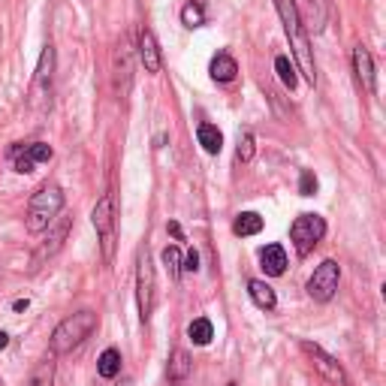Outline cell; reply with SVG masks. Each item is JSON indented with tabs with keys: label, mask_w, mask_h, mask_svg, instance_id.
<instances>
[{
	"label": "cell",
	"mask_w": 386,
	"mask_h": 386,
	"mask_svg": "<svg viewBox=\"0 0 386 386\" xmlns=\"http://www.w3.org/2000/svg\"><path fill=\"white\" fill-rule=\"evenodd\" d=\"M247 293H251V299L257 308H263V311H275V305H278V296H275V290L269 287L266 281H247Z\"/></svg>",
	"instance_id": "cell-16"
},
{
	"label": "cell",
	"mask_w": 386,
	"mask_h": 386,
	"mask_svg": "<svg viewBox=\"0 0 386 386\" xmlns=\"http://www.w3.org/2000/svg\"><path fill=\"white\" fill-rule=\"evenodd\" d=\"M275 9L281 16L283 33H287V40H290V49H293V54H296L299 73L305 76V82L308 85H317V66H314L311 42H308V37H305V25H302L296 0H275Z\"/></svg>",
	"instance_id": "cell-1"
},
{
	"label": "cell",
	"mask_w": 386,
	"mask_h": 386,
	"mask_svg": "<svg viewBox=\"0 0 386 386\" xmlns=\"http://www.w3.org/2000/svg\"><path fill=\"white\" fill-rule=\"evenodd\" d=\"M163 266H166L169 275H172V281L181 278V251H178L175 245H169L166 251H163Z\"/></svg>",
	"instance_id": "cell-26"
},
{
	"label": "cell",
	"mask_w": 386,
	"mask_h": 386,
	"mask_svg": "<svg viewBox=\"0 0 386 386\" xmlns=\"http://www.w3.org/2000/svg\"><path fill=\"white\" fill-rule=\"evenodd\" d=\"M209 73H211L214 82L226 85V82H233V78L238 76V64H235V58H233L230 52H218V54H214V58H211Z\"/></svg>",
	"instance_id": "cell-15"
},
{
	"label": "cell",
	"mask_w": 386,
	"mask_h": 386,
	"mask_svg": "<svg viewBox=\"0 0 386 386\" xmlns=\"http://www.w3.org/2000/svg\"><path fill=\"white\" fill-rule=\"evenodd\" d=\"M139 61L145 66V73H160L163 66V58H160V45H157L151 28H142L139 30Z\"/></svg>",
	"instance_id": "cell-12"
},
{
	"label": "cell",
	"mask_w": 386,
	"mask_h": 386,
	"mask_svg": "<svg viewBox=\"0 0 386 386\" xmlns=\"http://www.w3.org/2000/svg\"><path fill=\"white\" fill-rule=\"evenodd\" d=\"M338 281H341V266L335 259H323L308 278V296L314 302H329L338 293Z\"/></svg>",
	"instance_id": "cell-9"
},
{
	"label": "cell",
	"mask_w": 386,
	"mask_h": 386,
	"mask_svg": "<svg viewBox=\"0 0 386 386\" xmlns=\"http://www.w3.org/2000/svg\"><path fill=\"white\" fill-rule=\"evenodd\" d=\"M6 344H9V335H6V332H4V329H0V350H4V347H6Z\"/></svg>",
	"instance_id": "cell-32"
},
{
	"label": "cell",
	"mask_w": 386,
	"mask_h": 386,
	"mask_svg": "<svg viewBox=\"0 0 386 386\" xmlns=\"http://www.w3.org/2000/svg\"><path fill=\"white\" fill-rule=\"evenodd\" d=\"M299 347H302V353L311 359V365L320 371L329 383L347 386V374H344V368H341V362H338L335 356H329L320 344H314V341H299Z\"/></svg>",
	"instance_id": "cell-10"
},
{
	"label": "cell",
	"mask_w": 386,
	"mask_h": 386,
	"mask_svg": "<svg viewBox=\"0 0 386 386\" xmlns=\"http://www.w3.org/2000/svg\"><path fill=\"white\" fill-rule=\"evenodd\" d=\"M61 211H64V190L58 185H42L28 202V218H25L28 233L30 235L45 233Z\"/></svg>",
	"instance_id": "cell-2"
},
{
	"label": "cell",
	"mask_w": 386,
	"mask_h": 386,
	"mask_svg": "<svg viewBox=\"0 0 386 386\" xmlns=\"http://www.w3.org/2000/svg\"><path fill=\"white\" fill-rule=\"evenodd\" d=\"M52 78H54V45L49 42L40 54L37 73H33V85H30V106L33 109H45L52 100Z\"/></svg>",
	"instance_id": "cell-7"
},
{
	"label": "cell",
	"mask_w": 386,
	"mask_h": 386,
	"mask_svg": "<svg viewBox=\"0 0 386 386\" xmlns=\"http://www.w3.org/2000/svg\"><path fill=\"white\" fill-rule=\"evenodd\" d=\"M187 335H190V341L197 347H206L214 338V326H211V320H206V317H197V320L187 326Z\"/></svg>",
	"instance_id": "cell-22"
},
{
	"label": "cell",
	"mask_w": 386,
	"mask_h": 386,
	"mask_svg": "<svg viewBox=\"0 0 386 386\" xmlns=\"http://www.w3.org/2000/svg\"><path fill=\"white\" fill-rule=\"evenodd\" d=\"M299 193L302 197H314L317 193V175L311 172V169H305L302 178H299Z\"/></svg>",
	"instance_id": "cell-28"
},
{
	"label": "cell",
	"mask_w": 386,
	"mask_h": 386,
	"mask_svg": "<svg viewBox=\"0 0 386 386\" xmlns=\"http://www.w3.org/2000/svg\"><path fill=\"white\" fill-rule=\"evenodd\" d=\"M90 223H94L97 230V238H100V251H103V259L112 263L115 259V199H112V193L97 199L94 211H90Z\"/></svg>",
	"instance_id": "cell-5"
},
{
	"label": "cell",
	"mask_w": 386,
	"mask_h": 386,
	"mask_svg": "<svg viewBox=\"0 0 386 386\" xmlns=\"http://www.w3.org/2000/svg\"><path fill=\"white\" fill-rule=\"evenodd\" d=\"M323 235H326V221L320 214H299L290 226V242L296 245L299 257H308L323 242Z\"/></svg>",
	"instance_id": "cell-6"
},
{
	"label": "cell",
	"mask_w": 386,
	"mask_h": 386,
	"mask_svg": "<svg viewBox=\"0 0 386 386\" xmlns=\"http://www.w3.org/2000/svg\"><path fill=\"white\" fill-rule=\"evenodd\" d=\"M259 269L271 278L283 275V271H287V251H283L281 245H266L263 251H259Z\"/></svg>",
	"instance_id": "cell-14"
},
{
	"label": "cell",
	"mask_w": 386,
	"mask_h": 386,
	"mask_svg": "<svg viewBox=\"0 0 386 386\" xmlns=\"http://www.w3.org/2000/svg\"><path fill=\"white\" fill-rule=\"evenodd\" d=\"M308 6H311V30L314 33H320L323 25H326V0H308Z\"/></svg>",
	"instance_id": "cell-27"
},
{
	"label": "cell",
	"mask_w": 386,
	"mask_h": 386,
	"mask_svg": "<svg viewBox=\"0 0 386 386\" xmlns=\"http://www.w3.org/2000/svg\"><path fill=\"white\" fill-rule=\"evenodd\" d=\"M275 70H278V78L283 85H287L290 90L299 85V76H296V66H293V61L287 58V54H278L275 58Z\"/></svg>",
	"instance_id": "cell-25"
},
{
	"label": "cell",
	"mask_w": 386,
	"mask_h": 386,
	"mask_svg": "<svg viewBox=\"0 0 386 386\" xmlns=\"http://www.w3.org/2000/svg\"><path fill=\"white\" fill-rule=\"evenodd\" d=\"M52 145L45 142H30V145H16L13 148V157H16V172L28 175L33 172V166L37 163H49L52 160Z\"/></svg>",
	"instance_id": "cell-11"
},
{
	"label": "cell",
	"mask_w": 386,
	"mask_h": 386,
	"mask_svg": "<svg viewBox=\"0 0 386 386\" xmlns=\"http://www.w3.org/2000/svg\"><path fill=\"white\" fill-rule=\"evenodd\" d=\"M28 386H54V359H42L37 368H33Z\"/></svg>",
	"instance_id": "cell-24"
},
{
	"label": "cell",
	"mask_w": 386,
	"mask_h": 386,
	"mask_svg": "<svg viewBox=\"0 0 386 386\" xmlns=\"http://www.w3.org/2000/svg\"><path fill=\"white\" fill-rule=\"evenodd\" d=\"M28 305H30L28 299H16L13 302V311H28Z\"/></svg>",
	"instance_id": "cell-31"
},
{
	"label": "cell",
	"mask_w": 386,
	"mask_h": 386,
	"mask_svg": "<svg viewBox=\"0 0 386 386\" xmlns=\"http://www.w3.org/2000/svg\"><path fill=\"white\" fill-rule=\"evenodd\" d=\"M97 329V314L94 311H76L70 317H64V320L54 326V332H52V356H64V353H70L73 347H78L85 341V338L90 335Z\"/></svg>",
	"instance_id": "cell-3"
},
{
	"label": "cell",
	"mask_w": 386,
	"mask_h": 386,
	"mask_svg": "<svg viewBox=\"0 0 386 386\" xmlns=\"http://www.w3.org/2000/svg\"><path fill=\"white\" fill-rule=\"evenodd\" d=\"M166 230H169V233H172V235L178 238V242H181V238H185V233H181V226H178L175 221H169V223H166Z\"/></svg>",
	"instance_id": "cell-30"
},
{
	"label": "cell",
	"mask_w": 386,
	"mask_h": 386,
	"mask_svg": "<svg viewBox=\"0 0 386 386\" xmlns=\"http://www.w3.org/2000/svg\"><path fill=\"white\" fill-rule=\"evenodd\" d=\"M190 368H193V359H190V353L187 350H172V356H169V380H187V374H190Z\"/></svg>",
	"instance_id": "cell-20"
},
{
	"label": "cell",
	"mask_w": 386,
	"mask_h": 386,
	"mask_svg": "<svg viewBox=\"0 0 386 386\" xmlns=\"http://www.w3.org/2000/svg\"><path fill=\"white\" fill-rule=\"evenodd\" d=\"M157 278H154V263L148 247H142L136 257V302H139V320L148 323L154 314V299H157Z\"/></svg>",
	"instance_id": "cell-4"
},
{
	"label": "cell",
	"mask_w": 386,
	"mask_h": 386,
	"mask_svg": "<svg viewBox=\"0 0 386 386\" xmlns=\"http://www.w3.org/2000/svg\"><path fill=\"white\" fill-rule=\"evenodd\" d=\"M259 230H263V218H259L257 211H242L233 221V233L235 235H257Z\"/></svg>",
	"instance_id": "cell-21"
},
{
	"label": "cell",
	"mask_w": 386,
	"mask_h": 386,
	"mask_svg": "<svg viewBox=\"0 0 386 386\" xmlns=\"http://www.w3.org/2000/svg\"><path fill=\"white\" fill-rule=\"evenodd\" d=\"M353 73H356V82L374 94V58L365 45H356L353 49Z\"/></svg>",
	"instance_id": "cell-13"
},
{
	"label": "cell",
	"mask_w": 386,
	"mask_h": 386,
	"mask_svg": "<svg viewBox=\"0 0 386 386\" xmlns=\"http://www.w3.org/2000/svg\"><path fill=\"white\" fill-rule=\"evenodd\" d=\"M70 226H73V218H70V214H64V211L52 221L45 242H42L37 251H33V257H30V271H37L40 266H45V259H52L54 254L61 251L64 242H66V235H70Z\"/></svg>",
	"instance_id": "cell-8"
},
{
	"label": "cell",
	"mask_w": 386,
	"mask_h": 386,
	"mask_svg": "<svg viewBox=\"0 0 386 386\" xmlns=\"http://www.w3.org/2000/svg\"><path fill=\"white\" fill-rule=\"evenodd\" d=\"M254 154H257V139H254V133H251V130H242V133H238V142H235V157H238V163H251Z\"/></svg>",
	"instance_id": "cell-23"
},
{
	"label": "cell",
	"mask_w": 386,
	"mask_h": 386,
	"mask_svg": "<svg viewBox=\"0 0 386 386\" xmlns=\"http://www.w3.org/2000/svg\"><path fill=\"white\" fill-rule=\"evenodd\" d=\"M97 374L103 380H115L118 374H121V353L115 347H109V350H103L100 353V359H97Z\"/></svg>",
	"instance_id": "cell-18"
},
{
	"label": "cell",
	"mask_w": 386,
	"mask_h": 386,
	"mask_svg": "<svg viewBox=\"0 0 386 386\" xmlns=\"http://www.w3.org/2000/svg\"><path fill=\"white\" fill-rule=\"evenodd\" d=\"M181 271H199V254L187 251V257L181 259Z\"/></svg>",
	"instance_id": "cell-29"
},
{
	"label": "cell",
	"mask_w": 386,
	"mask_h": 386,
	"mask_svg": "<svg viewBox=\"0 0 386 386\" xmlns=\"http://www.w3.org/2000/svg\"><path fill=\"white\" fill-rule=\"evenodd\" d=\"M181 25L190 30L206 25V0H187V4L181 6Z\"/></svg>",
	"instance_id": "cell-19"
},
{
	"label": "cell",
	"mask_w": 386,
	"mask_h": 386,
	"mask_svg": "<svg viewBox=\"0 0 386 386\" xmlns=\"http://www.w3.org/2000/svg\"><path fill=\"white\" fill-rule=\"evenodd\" d=\"M226 386H235V383H226Z\"/></svg>",
	"instance_id": "cell-33"
},
{
	"label": "cell",
	"mask_w": 386,
	"mask_h": 386,
	"mask_svg": "<svg viewBox=\"0 0 386 386\" xmlns=\"http://www.w3.org/2000/svg\"><path fill=\"white\" fill-rule=\"evenodd\" d=\"M197 139L202 148H206V154H221V148H223V133L214 127V124H199Z\"/></svg>",
	"instance_id": "cell-17"
}]
</instances>
